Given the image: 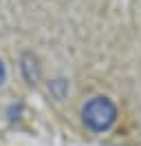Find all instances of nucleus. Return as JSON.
<instances>
[{
  "label": "nucleus",
  "instance_id": "1",
  "mask_svg": "<svg viewBox=\"0 0 141 146\" xmlns=\"http://www.w3.org/2000/svg\"><path fill=\"white\" fill-rule=\"evenodd\" d=\"M119 117V109L108 95H95L84 102L82 106V122L93 133H106L115 126Z\"/></svg>",
  "mask_w": 141,
  "mask_h": 146
},
{
  "label": "nucleus",
  "instance_id": "2",
  "mask_svg": "<svg viewBox=\"0 0 141 146\" xmlns=\"http://www.w3.org/2000/svg\"><path fill=\"white\" fill-rule=\"evenodd\" d=\"M20 73H22V78L29 86H35L42 80V64H40V58L33 51L20 53Z\"/></svg>",
  "mask_w": 141,
  "mask_h": 146
},
{
  "label": "nucleus",
  "instance_id": "3",
  "mask_svg": "<svg viewBox=\"0 0 141 146\" xmlns=\"http://www.w3.org/2000/svg\"><path fill=\"white\" fill-rule=\"evenodd\" d=\"M66 89H69V82H64V80H53V82L49 84V91H51L57 100H62V98H64Z\"/></svg>",
  "mask_w": 141,
  "mask_h": 146
},
{
  "label": "nucleus",
  "instance_id": "4",
  "mask_svg": "<svg viewBox=\"0 0 141 146\" xmlns=\"http://www.w3.org/2000/svg\"><path fill=\"white\" fill-rule=\"evenodd\" d=\"M7 82V66H5V62H2V58H0V86Z\"/></svg>",
  "mask_w": 141,
  "mask_h": 146
}]
</instances>
